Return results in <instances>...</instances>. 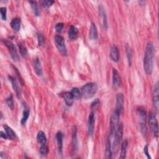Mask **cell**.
I'll return each instance as SVG.
<instances>
[{
    "label": "cell",
    "instance_id": "obj_16",
    "mask_svg": "<svg viewBox=\"0 0 159 159\" xmlns=\"http://www.w3.org/2000/svg\"><path fill=\"white\" fill-rule=\"evenodd\" d=\"M124 96L122 93H118L116 96V103L115 109L122 112L124 108Z\"/></svg>",
    "mask_w": 159,
    "mask_h": 159
},
{
    "label": "cell",
    "instance_id": "obj_18",
    "mask_svg": "<svg viewBox=\"0 0 159 159\" xmlns=\"http://www.w3.org/2000/svg\"><path fill=\"white\" fill-rule=\"evenodd\" d=\"M62 97H63V99L65 100V103L66 104L67 106H71L73 104L75 98H74L73 94L71 93V91L70 92L66 91V92L63 93L62 94Z\"/></svg>",
    "mask_w": 159,
    "mask_h": 159
},
{
    "label": "cell",
    "instance_id": "obj_9",
    "mask_svg": "<svg viewBox=\"0 0 159 159\" xmlns=\"http://www.w3.org/2000/svg\"><path fill=\"white\" fill-rule=\"evenodd\" d=\"M99 16L101 20V24L103 29L107 30L108 27L107 16H106L105 9L101 4L99 6Z\"/></svg>",
    "mask_w": 159,
    "mask_h": 159
},
{
    "label": "cell",
    "instance_id": "obj_8",
    "mask_svg": "<svg viewBox=\"0 0 159 159\" xmlns=\"http://www.w3.org/2000/svg\"><path fill=\"white\" fill-rule=\"evenodd\" d=\"M2 42L4 43V45H6V47L8 48V50L10 53L11 58L16 61H18L19 56H18L17 50H16V47L14 45V43L12 42L7 40H2Z\"/></svg>",
    "mask_w": 159,
    "mask_h": 159
},
{
    "label": "cell",
    "instance_id": "obj_27",
    "mask_svg": "<svg viewBox=\"0 0 159 159\" xmlns=\"http://www.w3.org/2000/svg\"><path fill=\"white\" fill-rule=\"evenodd\" d=\"M37 140L39 143L40 144V145L47 143V137L45 133L43 131L40 130L38 132L37 135Z\"/></svg>",
    "mask_w": 159,
    "mask_h": 159
},
{
    "label": "cell",
    "instance_id": "obj_23",
    "mask_svg": "<svg viewBox=\"0 0 159 159\" xmlns=\"http://www.w3.org/2000/svg\"><path fill=\"white\" fill-rule=\"evenodd\" d=\"M56 139L57 141L58 150L60 154L62 153V148H63V134L61 132H58L56 134Z\"/></svg>",
    "mask_w": 159,
    "mask_h": 159
},
{
    "label": "cell",
    "instance_id": "obj_4",
    "mask_svg": "<svg viewBox=\"0 0 159 159\" xmlns=\"http://www.w3.org/2000/svg\"><path fill=\"white\" fill-rule=\"evenodd\" d=\"M137 114L139 116V125L140 128V131L143 135H146L147 133V124H146V119H147V114L144 107H139L137 109Z\"/></svg>",
    "mask_w": 159,
    "mask_h": 159
},
{
    "label": "cell",
    "instance_id": "obj_1",
    "mask_svg": "<svg viewBox=\"0 0 159 159\" xmlns=\"http://www.w3.org/2000/svg\"><path fill=\"white\" fill-rule=\"evenodd\" d=\"M155 49L152 42L149 41L147 43L145 57L143 58V68L147 75H150L153 70V59Z\"/></svg>",
    "mask_w": 159,
    "mask_h": 159
},
{
    "label": "cell",
    "instance_id": "obj_22",
    "mask_svg": "<svg viewBox=\"0 0 159 159\" xmlns=\"http://www.w3.org/2000/svg\"><path fill=\"white\" fill-rule=\"evenodd\" d=\"M34 70L35 73L40 76L42 75V68L40 63V61L38 58H35L34 61Z\"/></svg>",
    "mask_w": 159,
    "mask_h": 159
},
{
    "label": "cell",
    "instance_id": "obj_13",
    "mask_svg": "<svg viewBox=\"0 0 159 159\" xmlns=\"http://www.w3.org/2000/svg\"><path fill=\"white\" fill-rule=\"evenodd\" d=\"M94 122H95V117H94V112L91 111L88 117V133L90 135H92L94 132Z\"/></svg>",
    "mask_w": 159,
    "mask_h": 159
},
{
    "label": "cell",
    "instance_id": "obj_26",
    "mask_svg": "<svg viewBox=\"0 0 159 159\" xmlns=\"http://www.w3.org/2000/svg\"><path fill=\"white\" fill-rule=\"evenodd\" d=\"M128 146V140L127 139L124 140L122 144H121V149H120V158L123 159L125 158L126 157V153H127V148Z\"/></svg>",
    "mask_w": 159,
    "mask_h": 159
},
{
    "label": "cell",
    "instance_id": "obj_38",
    "mask_svg": "<svg viewBox=\"0 0 159 159\" xmlns=\"http://www.w3.org/2000/svg\"><path fill=\"white\" fill-rule=\"evenodd\" d=\"M13 66V68H14V71H15V73L16 74V75H17V78H19V81H20V83L22 84V85H23L24 84V81H23V80H22V78L21 77V76H20V74L19 73V71H18V70L15 67V66Z\"/></svg>",
    "mask_w": 159,
    "mask_h": 159
},
{
    "label": "cell",
    "instance_id": "obj_15",
    "mask_svg": "<svg viewBox=\"0 0 159 159\" xmlns=\"http://www.w3.org/2000/svg\"><path fill=\"white\" fill-rule=\"evenodd\" d=\"M110 57L111 58L113 61L117 62L119 61L120 58V54H119V50L117 47L115 45H113L111 47L110 50Z\"/></svg>",
    "mask_w": 159,
    "mask_h": 159
},
{
    "label": "cell",
    "instance_id": "obj_29",
    "mask_svg": "<svg viewBox=\"0 0 159 159\" xmlns=\"http://www.w3.org/2000/svg\"><path fill=\"white\" fill-rule=\"evenodd\" d=\"M29 3L30 4V6L32 7V9L34 13V14L36 16H39L40 14V11L39 10V7H38V4L37 3L36 1H29Z\"/></svg>",
    "mask_w": 159,
    "mask_h": 159
},
{
    "label": "cell",
    "instance_id": "obj_24",
    "mask_svg": "<svg viewBox=\"0 0 159 159\" xmlns=\"http://www.w3.org/2000/svg\"><path fill=\"white\" fill-rule=\"evenodd\" d=\"M10 25L14 31L18 32L20 28V19L19 17L13 19L10 23Z\"/></svg>",
    "mask_w": 159,
    "mask_h": 159
},
{
    "label": "cell",
    "instance_id": "obj_14",
    "mask_svg": "<svg viewBox=\"0 0 159 159\" xmlns=\"http://www.w3.org/2000/svg\"><path fill=\"white\" fill-rule=\"evenodd\" d=\"M72 155H74L76 153L77 149V128L75 125H73L72 127Z\"/></svg>",
    "mask_w": 159,
    "mask_h": 159
},
{
    "label": "cell",
    "instance_id": "obj_17",
    "mask_svg": "<svg viewBox=\"0 0 159 159\" xmlns=\"http://www.w3.org/2000/svg\"><path fill=\"white\" fill-rule=\"evenodd\" d=\"M78 35V29L74 25H71L68 30V38L71 40H75L76 39Z\"/></svg>",
    "mask_w": 159,
    "mask_h": 159
},
{
    "label": "cell",
    "instance_id": "obj_7",
    "mask_svg": "<svg viewBox=\"0 0 159 159\" xmlns=\"http://www.w3.org/2000/svg\"><path fill=\"white\" fill-rule=\"evenodd\" d=\"M55 42L58 51L63 55H66L67 50L65 45V42L63 37L60 35H57L55 36Z\"/></svg>",
    "mask_w": 159,
    "mask_h": 159
},
{
    "label": "cell",
    "instance_id": "obj_34",
    "mask_svg": "<svg viewBox=\"0 0 159 159\" xmlns=\"http://www.w3.org/2000/svg\"><path fill=\"white\" fill-rule=\"evenodd\" d=\"M53 3H54V1H52V0H45V1H40V4H41V6L42 7H46V8L50 7Z\"/></svg>",
    "mask_w": 159,
    "mask_h": 159
},
{
    "label": "cell",
    "instance_id": "obj_12",
    "mask_svg": "<svg viewBox=\"0 0 159 159\" xmlns=\"http://www.w3.org/2000/svg\"><path fill=\"white\" fill-rule=\"evenodd\" d=\"M112 84L116 89L119 88L121 84V80L119 73L116 68H112Z\"/></svg>",
    "mask_w": 159,
    "mask_h": 159
},
{
    "label": "cell",
    "instance_id": "obj_28",
    "mask_svg": "<svg viewBox=\"0 0 159 159\" xmlns=\"http://www.w3.org/2000/svg\"><path fill=\"white\" fill-rule=\"evenodd\" d=\"M18 47H19L20 55L23 58L27 57V56L28 55V52H27V49L26 47L24 45V44L22 42H19L18 43Z\"/></svg>",
    "mask_w": 159,
    "mask_h": 159
},
{
    "label": "cell",
    "instance_id": "obj_21",
    "mask_svg": "<svg viewBox=\"0 0 159 159\" xmlns=\"http://www.w3.org/2000/svg\"><path fill=\"white\" fill-rule=\"evenodd\" d=\"M23 107H24V110H23V113H22V117L20 120V122L22 125H24L26 123V122L29 118V114H30L29 107L25 103H24Z\"/></svg>",
    "mask_w": 159,
    "mask_h": 159
},
{
    "label": "cell",
    "instance_id": "obj_6",
    "mask_svg": "<svg viewBox=\"0 0 159 159\" xmlns=\"http://www.w3.org/2000/svg\"><path fill=\"white\" fill-rule=\"evenodd\" d=\"M148 124L150 131L153 137H157L158 134V125L156 115L153 112H150L148 115Z\"/></svg>",
    "mask_w": 159,
    "mask_h": 159
},
{
    "label": "cell",
    "instance_id": "obj_32",
    "mask_svg": "<svg viewBox=\"0 0 159 159\" xmlns=\"http://www.w3.org/2000/svg\"><path fill=\"white\" fill-rule=\"evenodd\" d=\"M48 150H48V147L47 145V143L40 145L39 152H40V153L42 155H43V156L47 155V153H48Z\"/></svg>",
    "mask_w": 159,
    "mask_h": 159
},
{
    "label": "cell",
    "instance_id": "obj_31",
    "mask_svg": "<svg viewBox=\"0 0 159 159\" xmlns=\"http://www.w3.org/2000/svg\"><path fill=\"white\" fill-rule=\"evenodd\" d=\"M6 103L9 107L10 109L13 110L14 107V100H13V97L12 95H9L7 99H6Z\"/></svg>",
    "mask_w": 159,
    "mask_h": 159
},
{
    "label": "cell",
    "instance_id": "obj_5",
    "mask_svg": "<svg viewBox=\"0 0 159 159\" xmlns=\"http://www.w3.org/2000/svg\"><path fill=\"white\" fill-rule=\"evenodd\" d=\"M115 138L112 145V152L116 153L118 151L119 146L123 135V125L122 124H119V126L115 132Z\"/></svg>",
    "mask_w": 159,
    "mask_h": 159
},
{
    "label": "cell",
    "instance_id": "obj_25",
    "mask_svg": "<svg viewBox=\"0 0 159 159\" xmlns=\"http://www.w3.org/2000/svg\"><path fill=\"white\" fill-rule=\"evenodd\" d=\"M112 145L111 143V140L108 138L106 144V149H105V156L106 158H112Z\"/></svg>",
    "mask_w": 159,
    "mask_h": 159
},
{
    "label": "cell",
    "instance_id": "obj_11",
    "mask_svg": "<svg viewBox=\"0 0 159 159\" xmlns=\"http://www.w3.org/2000/svg\"><path fill=\"white\" fill-rule=\"evenodd\" d=\"M8 79L10 81L11 84H12V87L13 88V89L14 90L16 94V96L19 99L21 98V94H22V92H21V90H20V88L16 81V80L11 76H8Z\"/></svg>",
    "mask_w": 159,
    "mask_h": 159
},
{
    "label": "cell",
    "instance_id": "obj_19",
    "mask_svg": "<svg viewBox=\"0 0 159 159\" xmlns=\"http://www.w3.org/2000/svg\"><path fill=\"white\" fill-rule=\"evenodd\" d=\"M89 37L91 40H97L98 37L97 27H96L95 24L93 22H92L91 24L89 32Z\"/></svg>",
    "mask_w": 159,
    "mask_h": 159
},
{
    "label": "cell",
    "instance_id": "obj_40",
    "mask_svg": "<svg viewBox=\"0 0 159 159\" xmlns=\"http://www.w3.org/2000/svg\"><path fill=\"white\" fill-rule=\"evenodd\" d=\"M148 145H146L144 148H143V152H144V153L146 155V156L149 159H151V157L150 156V154H149V152H148Z\"/></svg>",
    "mask_w": 159,
    "mask_h": 159
},
{
    "label": "cell",
    "instance_id": "obj_2",
    "mask_svg": "<svg viewBox=\"0 0 159 159\" xmlns=\"http://www.w3.org/2000/svg\"><path fill=\"white\" fill-rule=\"evenodd\" d=\"M98 90V85L94 82L88 83L83 85L81 89V96L84 99H89L93 97Z\"/></svg>",
    "mask_w": 159,
    "mask_h": 159
},
{
    "label": "cell",
    "instance_id": "obj_30",
    "mask_svg": "<svg viewBox=\"0 0 159 159\" xmlns=\"http://www.w3.org/2000/svg\"><path fill=\"white\" fill-rule=\"evenodd\" d=\"M125 50H126V54H127V58L128 60V63L129 65L130 66L132 64V52L130 47L128 45V44L126 45L125 47Z\"/></svg>",
    "mask_w": 159,
    "mask_h": 159
},
{
    "label": "cell",
    "instance_id": "obj_35",
    "mask_svg": "<svg viewBox=\"0 0 159 159\" xmlns=\"http://www.w3.org/2000/svg\"><path fill=\"white\" fill-rule=\"evenodd\" d=\"M38 40V45L42 46L45 42V37L42 33H39L37 35Z\"/></svg>",
    "mask_w": 159,
    "mask_h": 159
},
{
    "label": "cell",
    "instance_id": "obj_20",
    "mask_svg": "<svg viewBox=\"0 0 159 159\" xmlns=\"http://www.w3.org/2000/svg\"><path fill=\"white\" fill-rule=\"evenodd\" d=\"M3 127L5 130V132H6L7 137L9 139H11L12 140H15L17 139V135H16V133L14 132V131L10 127H9L7 125H4Z\"/></svg>",
    "mask_w": 159,
    "mask_h": 159
},
{
    "label": "cell",
    "instance_id": "obj_37",
    "mask_svg": "<svg viewBox=\"0 0 159 159\" xmlns=\"http://www.w3.org/2000/svg\"><path fill=\"white\" fill-rule=\"evenodd\" d=\"M63 26H64V24L62 22H59V23H57L56 25H55V30H56V32H58V33H60L63 28Z\"/></svg>",
    "mask_w": 159,
    "mask_h": 159
},
{
    "label": "cell",
    "instance_id": "obj_39",
    "mask_svg": "<svg viewBox=\"0 0 159 159\" xmlns=\"http://www.w3.org/2000/svg\"><path fill=\"white\" fill-rule=\"evenodd\" d=\"M99 99H94V100L93 101V102L91 103V109H94L96 107V106L99 104Z\"/></svg>",
    "mask_w": 159,
    "mask_h": 159
},
{
    "label": "cell",
    "instance_id": "obj_36",
    "mask_svg": "<svg viewBox=\"0 0 159 159\" xmlns=\"http://www.w3.org/2000/svg\"><path fill=\"white\" fill-rule=\"evenodd\" d=\"M0 12H1V19L3 20H6L7 19L6 14H7V9L6 7H2L0 9Z\"/></svg>",
    "mask_w": 159,
    "mask_h": 159
},
{
    "label": "cell",
    "instance_id": "obj_41",
    "mask_svg": "<svg viewBox=\"0 0 159 159\" xmlns=\"http://www.w3.org/2000/svg\"><path fill=\"white\" fill-rule=\"evenodd\" d=\"M1 137L2 138L4 139H7L8 138L7 136V135H6V132L4 133L2 131H1Z\"/></svg>",
    "mask_w": 159,
    "mask_h": 159
},
{
    "label": "cell",
    "instance_id": "obj_3",
    "mask_svg": "<svg viewBox=\"0 0 159 159\" xmlns=\"http://www.w3.org/2000/svg\"><path fill=\"white\" fill-rule=\"evenodd\" d=\"M121 112L116 109H114L111 114L110 119V135L114 136L115 132L119 124V119Z\"/></svg>",
    "mask_w": 159,
    "mask_h": 159
},
{
    "label": "cell",
    "instance_id": "obj_10",
    "mask_svg": "<svg viewBox=\"0 0 159 159\" xmlns=\"http://www.w3.org/2000/svg\"><path fill=\"white\" fill-rule=\"evenodd\" d=\"M158 95H159V86L158 82L157 81L153 88V104L156 111L158 109Z\"/></svg>",
    "mask_w": 159,
    "mask_h": 159
},
{
    "label": "cell",
    "instance_id": "obj_33",
    "mask_svg": "<svg viewBox=\"0 0 159 159\" xmlns=\"http://www.w3.org/2000/svg\"><path fill=\"white\" fill-rule=\"evenodd\" d=\"M71 93L73 94L75 99H79L81 96V93L79 89L77 88H73L71 89Z\"/></svg>",
    "mask_w": 159,
    "mask_h": 159
}]
</instances>
